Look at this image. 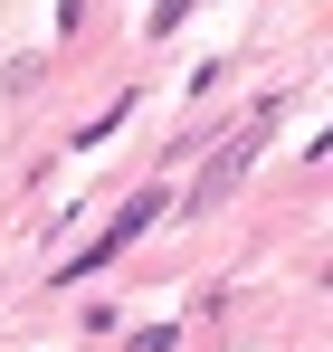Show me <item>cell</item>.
Masks as SVG:
<instances>
[{
	"instance_id": "cell-1",
	"label": "cell",
	"mask_w": 333,
	"mask_h": 352,
	"mask_svg": "<svg viewBox=\"0 0 333 352\" xmlns=\"http://www.w3.org/2000/svg\"><path fill=\"white\" fill-rule=\"evenodd\" d=\"M267 124H277V96H267L257 115L238 124V133H219V143H210V162H200V181H191V219H200V210H219L228 190L248 181V162H257V143H267Z\"/></svg>"
},
{
	"instance_id": "cell-2",
	"label": "cell",
	"mask_w": 333,
	"mask_h": 352,
	"mask_svg": "<svg viewBox=\"0 0 333 352\" xmlns=\"http://www.w3.org/2000/svg\"><path fill=\"white\" fill-rule=\"evenodd\" d=\"M162 210H171V200H162V181H153V190H133V200L114 210L105 229H96V238H86V248H76V257H67V267H57V276H67V286H76V276H105V267H114V257H124V248H133V238H143V229H153Z\"/></svg>"
},
{
	"instance_id": "cell-3",
	"label": "cell",
	"mask_w": 333,
	"mask_h": 352,
	"mask_svg": "<svg viewBox=\"0 0 333 352\" xmlns=\"http://www.w3.org/2000/svg\"><path fill=\"white\" fill-rule=\"evenodd\" d=\"M171 343H181V324H143V333H133L124 352H171Z\"/></svg>"
},
{
	"instance_id": "cell-4",
	"label": "cell",
	"mask_w": 333,
	"mask_h": 352,
	"mask_svg": "<svg viewBox=\"0 0 333 352\" xmlns=\"http://www.w3.org/2000/svg\"><path fill=\"white\" fill-rule=\"evenodd\" d=\"M181 19H191V0H153V38H171Z\"/></svg>"
}]
</instances>
